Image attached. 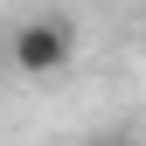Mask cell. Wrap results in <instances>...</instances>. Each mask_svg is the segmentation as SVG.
<instances>
[{
  "label": "cell",
  "mask_w": 146,
  "mask_h": 146,
  "mask_svg": "<svg viewBox=\"0 0 146 146\" xmlns=\"http://www.w3.org/2000/svg\"><path fill=\"white\" fill-rule=\"evenodd\" d=\"M77 56V21L70 14H28L14 35H0V63L28 70V77H56Z\"/></svg>",
  "instance_id": "obj_1"
},
{
  "label": "cell",
  "mask_w": 146,
  "mask_h": 146,
  "mask_svg": "<svg viewBox=\"0 0 146 146\" xmlns=\"http://www.w3.org/2000/svg\"><path fill=\"white\" fill-rule=\"evenodd\" d=\"M84 146H132L125 132H98V139H84Z\"/></svg>",
  "instance_id": "obj_2"
}]
</instances>
